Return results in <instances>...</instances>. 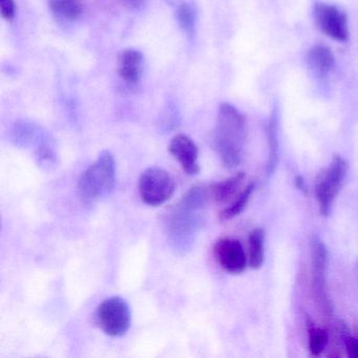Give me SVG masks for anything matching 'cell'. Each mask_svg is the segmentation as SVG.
I'll return each instance as SVG.
<instances>
[{"mask_svg": "<svg viewBox=\"0 0 358 358\" xmlns=\"http://www.w3.org/2000/svg\"><path fill=\"white\" fill-rule=\"evenodd\" d=\"M207 199L206 189L194 186L173 209L167 223L169 240L173 250L184 255L192 249L204 223Z\"/></svg>", "mask_w": 358, "mask_h": 358, "instance_id": "1", "label": "cell"}, {"mask_svg": "<svg viewBox=\"0 0 358 358\" xmlns=\"http://www.w3.org/2000/svg\"><path fill=\"white\" fill-rule=\"evenodd\" d=\"M246 120L240 110L229 103H222L215 127V150L224 166L234 169L240 164L246 143Z\"/></svg>", "mask_w": 358, "mask_h": 358, "instance_id": "2", "label": "cell"}, {"mask_svg": "<svg viewBox=\"0 0 358 358\" xmlns=\"http://www.w3.org/2000/svg\"><path fill=\"white\" fill-rule=\"evenodd\" d=\"M116 162L108 150H103L97 161L79 180V192L85 201H98L106 198L116 187Z\"/></svg>", "mask_w": 358, "mask_h": 358, "instance_id": "3", "label": "cell"}, {"mask_svg": "<svg viewBox=\"0 0 358 358\" xmlns=\"http://www.w3.org/2000/svg\"><path fill=\"white\" fill-rule=\"evenodd\" d=\"M348 171L347 161L341 156H334L330 164L322 169L316 177L314 192L322 217L330 215L333 204L345 184Z\"/></svg>", "mask_w": 358, "mask_h": 358, "instance_id": "4", "label": "cell"}, {"mask_svg": "<svg viewBox=\"0 0 358 358\" xmlns=\"http://www.w3.org/2000/svg\"><path fill=\"white\" fill-rule=\"evenodd\" d=\"M311 252V288L314 301L326 315L332 314L333 308L328 292V248L317 236L310 240Z\"/></svg>", "mask_w": 358, "mask_h": 358, "instance_id": "5", "label": "cell"}, {"mask_svg": "<svg viewBox=\"0 0 358 358\" xmlns=\"http://www.w3.org/2000/svg\"><path fill=\"white\" fill-rule=\"evenodd\" d=\"M140 198L150 206L164 204L176 192V182L173 176L160 167H150L140 176L138 183Z\"/></svg>", "mask_w": 358, "mask_h": 358, "instance_id": "6", "label": "cell"}, {"mask_svg": "<svg viewBox=\"0 0 358 358\" xmlns=\"http://www.w3.org/2000/svg\"><path fill=\"white\" fill-rule=\"evenodd\" d=\"M96 320L98 326L108 336H123L131 328V308L123 297H108L98 306Z\"/></svg>", "mask_w": 358, "mask_h": 358, "instance_id": "7", "label": "cell"}, {"mask_svg": "<svg viewBox=\"0 0 358 358\" xmlns=\"http://www.w3.org/2000/svg\"><path fill=\"white\" fill-rule=\"evenodd\" d=\"M314 18L320 31L330 38L338 43H345L349 38L347 15L335 6L316 3Z\"/></svg>", "mask_w": 358, "mask_h": 358, "instance_id": "8", "label": "cell"}, {"mask_svg": "<svg viewBox=\"0 0 358 358\" xmlns=\"http://www.w3.org/2000/svg\"><path fill=\"white\" fill-rule=\"evenodd\" d=\"M213 255L217 264L228 273L241 274L248 265V257L236 238H219L213 246Z\"/></svg>", "mask_w": 358, "mask_h": 358, "instance_id": "9", "label": "cell"}, {"mask_svg": "<svg viewBox=\"0 0 358 358\" xmlns=\"http://www.w3.org/2000/svg\"><path fill=\"white\" fill-rule=\"evenodd\" d=\"M169 150L180 163L184 173L189 176L200 173L198 146L188 136L183 134L176 135L169 143Z\"/></svg>", "mask_w": 358, "mask_h": 358, "instance_id": "10", "label": "cell"}, {"mask_svg": "<svg viewBox=\"0 0 358 358\" xmlns=\"http://www.w3.org/2000/svg\"><path fill=\"white\" fill-rule=\"evenodd\" d=\"M308 64L316 74L326 76L334 66V55L326 45H313L308 52Z\"/></svg>", "mask_w": 358, "mask_h": 358, "instance_id": "11", "label": "cell"}, {"mask_svg": "<svg viewBox=\"0 0 358 358\" xmlns=\"http://www.w3.org/2000/svg\"><path fill=\"white\" fill-rule=\"evenodd\" d=\"M245 180L244 171H240L236 175L224 180V181L217 182V183L213 184L210 190L211 196L213 200L217 203L227 202L229 199H231L234 194H236L242 185L243 181Z\"/></svg>", "mask_w": 358, "mask_h": 358, "instance_id": "12", "label": "cell"}, {"mask_svg": "<svg viewBox=\"0 0 358 358\" xmlns=\"http://www.w3.org/2000/svg\"><path fill=\"white\" fill-rule=\"evenodd\" d=\"M278 117L275 114H272L267 127L268 139V160L266 165V173L268 177L275 173L276 167L278 163V152H280V141H278Z\"/></svg>", "mask_w": 358, "mask_h": 358, "instance_id": "13", "label": "cell"}, {"mask_svg": "<svg viewBox=\"0 0 358 358\" xmlns=\"http://www.w3.org/2000/svg\"><path fill=\"white\" fill-rule=\"evenodd\" d=\"M248 265L257 270L265 261V231L263 228H255L249 234Z\"/></svg>", "mask_w": 358, "mask_h": 358, "instance_id": "14", "label": "cell"}, {"mask_svg": "<svg viewBox=\"0 0 358 358\" xmlns=\"http://www.w3.org/2000/svg\"><path fill=\"white\" fill-rule=\"evenodd\" d=\"M255 190V183L251 182L246 187L244 188L242 192L238 194V198L234 200V202L230 205L227 208L224 209L220 213V219L222 221H229L234 217H238V215L243 213L250 200L251 196Z\"/></svg>", "mask_w": 358, "mask_h": 358, "instance_id": "15", "label": "cell"}, {"mask_svg": "<svg viewBox=\"0 0 358 358\" xmlns=\"http://www.w3.org/2000/svg\"><path fill=\"white\" fill-rule=\"evenodd\" d=\"M49 7L54 14L66 20H77L83 13V8L76 0H49Z\"/></svg>", "mask_w": 358, "mask_h": 358, "instance_id": "16", "label": "cell"}, {"mask_svg": "<svg viewBox=\"0 0 358 358\" xmlns=\"http://www.w3.org/2000/svg\"><path fill=\"white\" fill-rule=\"evenodd\" d=\"M308 336H309V350L312 355L318 356L327 349L329 345V332L326 329L308 324Z\"/></svg>", "mask_w": 358, "mask_h": 358, "instance_id": "17", "label": "cell"}, {"mask_svg": "<svg viewBox=\"0 0 358 358\" xmlns=\"http://www.w3.org/2000/svg\"><path fill=\"white\" fill-rule=\"evenodd\" d=\"M178 22L180 26L183 29L184 32L187 34H192L196 28V12L192 6L188 3H182L178 8L177 11Z\"/></svg>", "mask_w": 358, "mask_h": 358, "instance_id": "18", "label": "cell"}, {"mask_svg": "<svg viewBox=\"0 0 358 358\" xmlns=\"http://www.w3.org/2000/svg\"><path fill=\"white\" fill-rule=\"evenodd\" d=\"M143 62V56L137 50L129 49L119 56V64L125 66H140Z\"/></svg>", "mask_w": 358, "mask_h": 358, "instance_id": "19", "label": "cell"}, {"mask_svg": "<svg viewBox=\"0 0 358 358\" xmlns=\"http://www.w3.org/2000/svg\"><path fill=\"white\" fill-rule=\"evenodd\" d=\"M119 74L129 83H137L140 78V66H120Z\"/></svg>", "mask_w": 358, "mask_h": 358, "instance_id": "20", "label": "cell"}, {"mask_svg": "<svg viewBox=\"0 0 358 358\" xmlns=\"http://www.w3.org/2000/svg\"><path fill=\"white\" fill-rule=\"evenodd\" d=\"M343 341L348 356L352 358H358V338L349 334H343Z\"/></svg>", "mask_w": 358, "mask_h": 358, "instance_id": "21", "label": "cell"}, {"mask_svg": "<svg viewBox=\"0 0 358 358\" xmlns=\"http://www.w3.org/2000/svg\"><path fill=\"white\" fill-rule=\"evenodd\" d=\"M0 11L5 20H12L15 17V3L14 0H0Z\"/></svg>", "mask_w": 358, "mask_h": 358, "instance_id": "22", "label": "cell"}, {"mask_svg": "<svg viewBox=\"0 0 358 358\" xmlns=\"http://www.w3.org/2000/svg\"><path fill=\"white\" fill-rule=\"evenodd\" d=\"M123 1L129 9H138L143 3V0H123Z\"/></svg>", "mask_w": 358, "mask_h": 358, "instance_id": "23", "label": "cell"}, {"mask_svg": "<svg viewBox=\"0 0 358 358\" xmlns=\"http://www.w3.org/2000/svg\"><path fill=\"white\" fill-rule=\"evenodd\" d=\"M295 183H296L297 188L301 189V192H303V189H305V181H303L301 176H297V177L295 178Z\"/></svg>", "mask_w": 358, "mask_h": 358, "instance_id": "24", "label": "cell"}]
</instances>
